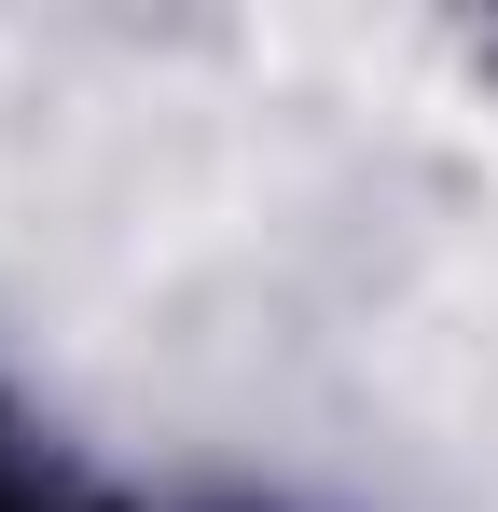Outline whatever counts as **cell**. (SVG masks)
Segmentation results:
<instances>
[{"label": "cell", "instance_id": "cell-1", "mask_svg": "<svg viewBox=\"0 0 498 512\" xmlns=\"http://www.w3.org/2000/svg\"><path fill=\"white\" fill-rule=\"evenodd\" d=\"M0 512H42V499H28V485H14V471H0Z\"/></svg>", "mask_w": 498, "mask_h": 512}]
</instances>
